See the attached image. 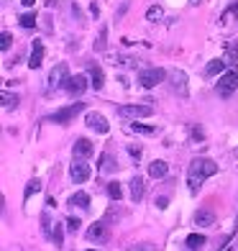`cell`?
Masks as SVG:
<instances>
[{
  "label": "cell",
  "instance_id": "6da1fadb",
  "mask_svg": "<svg viewBox=\"0 0 238 251\" xmlns=\"http://www.w3.org/2000/svg\"><path fill=\"white\" fill-rule=\"evenodd\" d=\"M215 172H218V164L213 162V159H192L190 167H187V187L190 192H197L202 187V182H205L208 177H213Z\"/></svg>",
  "mask_w": 238,
  "mask_h": 251
},
{
  "label": "cell",
  "instance_id": "7a4b0ae2",
  "mask_svg": "<svg viewBox=\"0 0 238 251\" xmlns=\"http://www.w3.org/2000/svg\"><path fill=\"white\" fill-rule=\"evenodd\" d=\"M233 90H238V67H231V70H225L218 77V93L223 98H228Z\"/></svg>",
  "mask_w": 238,
  "mask_h": 251
},
{
  "label": "cell",
  "instance_id": "3957f363",
  "mask_svg": "<svg viewBox=\"0 0 238 251\" xmlns=\"http://www.w3.org/2000/svg\"><path fill=\"white\" fill-rule=\"evenodd\" d=\"M164 77H167V72L162 70V67L141 70V72H139V85L146 87V90H151V87H156V85H162V82H164Z\"/></svg>",
  "mask_w": 238,
  "mask_h": 251
},
{
  "label": "cell",
  "instance_id": "277c9868",
  "mask_svg": "<svg viewBox=\"0 0 238 251\" xmlns=\"http://www.w3.org/2000/svg\"><path fill=\"white\" fill-rule=\"evenodd\" d=\"M85 110V102H72V105H67V108H59V110H54L51 116H49V121L51 123H59V126H64V123H70L77 113H82Z\"/></svg>",
  "mask_w": 238,
  "mask_h": 251
},
{
  "label": "cell",
  "instance_id": "5b68a950",
  "mask_svg": "<svg viewBox=\"0 0 238 251\" xmlns=\"http://www.w3.org/2000/svg\"><path fill=\"white\" fill-rule=\"evenodd\" d=\"M67 79H70V72H67V64L62 62V64H56L54 70L49 72V93L51 90H56V87H64L67 85Z\"/></svg>",
  "mask_w": 238,
  "mask_h": 251
},
{
  "label": "cell",
  "instance_id": "8992f818",
  "mask_svg": "<svg viewBox=\"0 0 238 251\" xmlns=\"http://www.w3.org/2000/svg\"><path fill=\"white\" fill-rule=\"evenodd\" d=\"M70 177L74 179V185H82V182L90 179V164H85L82 159H74L70 164Z\"/></svg>",
  "mask_w": 238,
  "mask_h": 251
},
{
  "label": "cell",
  "instance_id": "52a82bcc",
  "mask_svg": "<svg viewBox=\"0 0 238 251\" xmlns=\"http://www.w3.org/2000/svg\"><path fill=\"white\" fill-rule=\"evenodd\" d=\"M118 113L123 118H149L154 113V108L151 105H120Z\"/></svg>",
  "mask_w": 238,
  "mask_h": 251
},
{
  "label": "cell",
  "instance_id": "ba28073f",
  "mask_svg": "<svg viewBox=\"0 0 238 251\" xmlns=\"http://www.w3.org/2000/svg\"><path fill=\"white\" fill-rule=\"evenodd\" d=\"M87 87H93V85L87 82V77H85V75H74V77H70V79H67V85H64V90H67V93H70V95H77V98L82 95Z\"/></svg>",
  "mask_w": 238,
  "mask_h": 251
},
{
  "label": "cell",
  "instance_id": "9c48e42d",
  "mask_svg": "<svg viewBox=\"0 0 238 251\" xmlns=\"http://www.w3.org/2000/svg\"><path fill=\"white\" fill-rule=\"evenodd\" d=\"M169 79H172V90L179 95V98H187L190 95V87H187V75L182 70H174L172 75H169Z\"/></svg>",
  "mask_w": 238,
  "mask_h": 251
},
{
  "label": "cell",
  "instance_id": "30bf717a",
  "mask_svg": "<svg viewBox=\"0 0 238 251\" xmlns=\"http://www.w3.org/2000/svg\"><path fill=\"white\" fill-rule=\"evenodd\" d=\"M85 123H87L93 131H97V133H108V131H110V126H108L105 116H103V113H95V110H93V113H87Z\"/></svg>",
  "mask_w": 238,
  "mask_h": 251
},
{
  "label": "cell",
  "instance_id": "8fae6325",
  "mask_svg": "<svg viewBox=\"0 0 238 251\" xmlns=\"http://www.w3.org/2000/svg\"><path fill=\"white\" fill-rule=\"evenodd\" d=\"M44 64V44L39 39H33L31 44V56H28V67L31 70H39V67Z\"/></svg>",
  "mask_w": 238,
  "mask_h": 251
},
{
  "label": "cell",
  "instance_id": "7c38bea8",
  "mask_svg": "<svg viewBox=\"0 0 238 251\" xmlns=\"http://www.w3.org/2000/svg\"><path fill=\"white\" fill-rule=\"evenodd\" d=\"M87 241H95V244L108 241V226L105 223H93L87 228Z\"/></svg>",
  "mask_w": 238,
  "mask_h": 251
},
{
  "label": "cell",
  "instance_id": "4fadbf2b",
  "mask_svg": "<svg viewBox=\"0 0 238 251\" xmlns=\"http://www.w3.org/2000/svg\"><path fill=\"white\" fill-rule=\"evenodd\" d=\"M87 77H90V85H93L95 90H103L105 75H103V70H100L97 64H90V67H87Z\"/></svg>",
  "mask_w": 238,
  "mask_h": 251
},
{
  "label": "cell",
  "instance_id": "5bb4252c",
  "mask_svg": "<svg viewBox=\"0 0 238 251\" xmlns=\"http://www.w3.org/2000/svg\"><path fill=\"white\" fill-rule=\"evenodd\" d=\"M195 226H200V228H210V226H215V213H213L210 208L197 210V213H195Z\"/></svg>",
  "mask_w": 238,
  "mask_h": 251
},
{
  "label": "cell",
  "instance_id": "9a60e30c",
  "mask_svg": "<svg viewBox=\"0 0 238 251\" xmlns=\"http://www.w3.org/2000/svg\"><path fill=\"white\" fill-rule=\"evenodd\" d=\"M95 151V146H93V141L90 139H77L74 141V156L77 159H85V156H90Z\"/></svg>",
  "mask_w": 238,
  "mask_h": 251
},
{
  "label": "cell",
  "instance_id": "2e32d148",
  "mask_svg": "<svg viewBox=\"0 0 238 251\" xmlns=\"http://www.w3.org/2000/svg\"><path fill=\"white\" fill-rule=\"evenodd\" d=\"M167 172H169V164L164 162V159H154V162L149 164V175H151L154 179H162V177H167Z\"/></svg>",
  "mask_w": 238,
  "mask_h": 251
},
{
  "label": "cell",
  "instance_id": "e0dca14e",
  "mask_svg": "<svg viewBox=\"0 0 238 251\" xmlns=\"http://www.w3.org/2000/svg\"><path fill=\"white\" fill-rule=\"evenodd\" d=\"M143 190H146L143 177H133V179H131V200L139 202V200L143 198Z\"/></svg>",
  "mask_w": 238,
  "mask_h": 251
},
{
  "label": "cell",
  "instance_id": "ac0fdd59",
  "mask_svg": "<svg viewBox=\"0 0 238 251\" xmlns=\"http://www.w3.org/2000/svg\"><path fill=\"white\" fill-rule=\"evenodd\" d=\"M225 70H228V67H225L223 59H213V62L205 67V75H208V77H215V75H223Z\"/></svg>",
  "mask_w": 238,
  "mask_h": 251
},
{
  "label": "cell",
  "instance_id": "d6986e66",
  "mask_svg": "<svg viewBox=\"0 0 238 251\" xmlns=\"http://www.w3.org/2000/svg\"><path fill=\"white\" fill-rule=\"evenodd\" d=\"M70 205H77V208L87 210L90 208V195H87V192H74V195L70 198Z\"/></svg>",
  "mask_w": 238,
  "mask_h": 251
},
{
  "label": "cell",
  "instance_id": "ffe728a7",
  "mask_svg": "<svg viewBox=\"0 0 238 251\" xmlns=\"http://www.w3.org/2000/svg\"><path fill=\"white\" fill-rule=\"evenodd\" d=\"M41 231H44V236H47L49 241L54 238V226H51V218H49V210L41 213Z\"/></svg>",
  "mask_w": 238,
  "mask_h": 251
},
{
  "label": "cell",
  "instance_id": "44dd1931",
  "mask_svg": "<svg viewBox=\"0 0 238 251\" xmlns=\"http://www.w3.org/2000/svg\"><path fill=\"white\" fill-rule=\"evenodd\" d=\"M187 246L192 251H200L202 246H205V236H202V233H190L187 236Z\"/></svg>",
  "mask_w": 238,
  "mask_h": 251
},
{
  "label": "cell",
  "instance_id": "7402d4cb",
  "mask_svg": "<svg viewBox=\"0 0 238 251\" xmlns=\"http://www.w3.org/2000/svg\"><path fill=\"white\" fill-rule=\"evenodd\" d=\"M108 49V28L100 26V33H97V41H95V51H105Z\"/></svg>",
  "mask_w": 238,
  "mask_h": 251
},
{
  "label": "cell",
  "instance_id": "603a6c76",
  "mask_svg": "<svg viewBox=\"0 0 238 251\" xmlns=\"http://www.w3.org/2000/svg\"><path fill=\"white\" fill-rule=\"evenodd\" d=\"M116 167H118V164L113 162L110 154H103V156H100V172H113Z\"/></svg>",
  "mask_w": 238,
  "mask_h": 251
},
{
  "label": "cell",
  "instance_id": "cb8c5ba5",
  "mask_svg": "<svg viewBox=\"0 0 238 251\" xmlns=\"http://www.w3.org/2000/svg\"><path fill=\"white\" fill-rule=\"evenodd\" d=\"M131 131H133V133H141V136H151V133H156L154 126H143V123H133V126H131Z\"/></svg>",
  "mask_w": 238,
  "mask_h": 251
},
{
  "label": "cell",
  "instance_id": "d4e9b609",
  "mask_svg": "<svg viewBox=\"0 0 238 251\" xmlns=\"http://www.w3.org/2000/svg\"><path fill=\"white\" fill-rule=\"evenodd\" d=\"M225 59H238V39L225 44Z\"/></svg>",
  "mask_w": 238,
  "mask_h": 251
},
{
  "label": "cell",
  "instance_id": "484cf974",
  "mask_svg": "<svg viewBox=\"0 0 238 251\" xmlns=\"http://www.w3.org/2000/svg\"><path fill=\"white\" fill-rule=\"evenodd\" d=\"M39 190H41V182H39V179H31L28 185H26V192H24V200H28L31 195H36Z\"/></svg>",
  "mask_w": 238,
  "mask_h": 251
},
{
  "label": "cell",
  "instance_id": "4316f807",
  "mask_svg": "<svg viewBox=\"0 0 238 251\" xmlns=\"http://www.w3.org/2000/svg\"><path fill=\"white\" fill-rule=\"evenodd\" d=\"M162 16H164V10L159 8V5H151L149 10H146V18L154 21V24H156V21H162Z\"/></svg>",
  "mask_w": 238,
  "mask_h": 251
},
{
  "label": "cell",
  "instance_id": "83f0119b",
  "mask_svg": "<svg viewBox=\"0 0 238 251\" xmlns=\"http://www.w3.org/2000/svg\"><path fill=\"white\" fill-rule=\"evenodd\" d=\"M18 21H21V26H24V28H33V26H36V13H24Z\"/></svg>",
  "mask_w": 238,
  "mask_h": 251
},
{
  "label": "cell",
  "instance_id": "f1b7e54d",
  "mask_svg": "<svg viewBox=\"0 0 238 251\" xmlns=\"http://www.w3.org/2000/svg\"><path fill=\"white\" fill-rule=\"evenodd\" d=\"M108 195H110L113 200H120V198H123V190H120L118 182H110V185H108Z\"/></svg>",
  "mask_w": 238,
  "mask_h": 251
},
{
  "label": "cell",
  "instance_id": "f546056e",
  "mask_svg": "<svg viewBox=\"0 0 238 251\" xmlns=\"http://www.w3.org/2000/svg\"><path fill=\"white\" fill-rule=\"evenodd\" d=\"M51 241H54V246H62L64 244V231H62L59 223H54V238H51Z\"/></svg>",
  "mask_w": 238,
  "mask_h": 251
},
{
  "label": "cell",
  "instance_id": "4dcf8cb0",
  "mask_svg": "<svg viewBox=\"0 0 238 251\" xmlns=\"http://www.w3.org/2000/svg\"><path fill=\"white\" fill-rule=\"evenodd\" d=\"M16 105H18V98L10 95V93H3V108L10 110V108H16Z\"/></svg>",
  "mask_w": 238,
  "mask_h": 251
},
{
  "label": "cell",
  "instance_id": "1f68e13d",
  "mask_svg": "<svg viewBox=\"0 0 238 251\" xmlns=\"http://www.w3.org/2000/svg\"><path fill=\"white\" fill-rule=\"evenodd\" d=\"M79 226H82V223H79V218H67V231H70V233H77Z\"/></svg>",
  "mask_w": 238,
  "mask_h": 251
},
{
  "label": "cell",
  "instance_id": "d6a6232c",
  "mask_svg": "<svg viewBox=\"0 0 238 251\" xmlns=\"http://www.w3.org/2000/svg\"><path fill=\"white\" fill-rule=\"evenodd\" d=\"M10 41H13V36H10V33L5 31L3 36H0V49H3V51H8V49H10Z\"/></svg>",
  "mask_w": 238,
  "mask_h": 251
},
{
  "label": "cell",
  "instance_id": "836d02e7",
  "mask_svg": "<svg viewBox=\"0 0 238 251\" xmlns=\"http://www.w3.org/2000/svg\"><path fill=\"white\" fill-rule=\"evenodd\" d=\"M128 251H156L151 244H139V246H131Z\"/></svg>",
  "mask_w": 238,
  "mask_h": 251
},
{
  "label": "cell",
  "instance_id": "e575fe53",
  "mask_svg": "<svg viewBox=\"0 0 238 251\" xmlns=\"http://www.w3.org/2000/svg\"><path fill=\"white\" fill-rule=\"evenodd\" d=\"M154 205H156L159 210H167V205H169V198H164V195H162V198H156V202H154Z\"/></svg>",
  "mask_w": 238,
  "mask_h": 251
},
{
  "label": "cell",
  "instance_id": "d590c367",
  "mask_svg": "<svg viewBox=\"0 0 238 251\" xmlns=\"http://www.w3.org/2000/svg\"><path fill=\"white\" fill-rule=\"evenodd\" d=\"M128 154L133 159H141V149H139V146H128Z\"/></svg>",
  "mask_w": 238,
  "mask_h": 251
},
{
  "label": "cell",
  "instance_id": "8d00e7d4",
  "mask_svg": "<svg viewBox=\"0 0 238 251\" xmlns=\"http://www.w3.org/2000/svg\"><path fill=\"white\" fill-rule=\"evenodd\" d=\"M56 3H59V0H47V8H56Z\"/></svg>",
  "mask_w": 238,
  "mask_h": 251
},
{
  "label": "cell",
  "instance_id": "74e56055",
  "mask_svg": "<svg viewBox=\"0 0 238 251\" xmlns=\"http://www.w3.org/2000/svg\"><path fill=\"white\" fill-rule=\"evenodd\" d=\"M21 3H24V5H28V8H31V5H33V0H21Z\"/></svg>",
  "mask_w": 238,
  "mask_h": 251
},
{
  "label": "cell",
  "instance_id": "f35d334b",
  "mask_svg": "<svg viewBox=\"0 0 238 251\" xmlns=\"http://www.w3.org/2000/svg\"><path fill=\"white\" fill-rule=\"evenodd\" d=\"M190 3H195V5H197V3H200V0H190Z\"/></svg>",
  "mask_w": 238,
  "mask_h": 251
},
{
  "label": "cell",
  "instance_id": "ab89813d",
  "mask_svg": "<svg viewBox=\"0 0 238 251\" xmlns=\"http://www.w3.org/2000/svg\"><path fill=\"white\" fill-rule=\"evenodd\" d=\"M225 251H233V249H231V246H228V249H225Z\"/></svg>",
  "mask_w": 238,
  "mask_h": 251
},
{
  "label": "cell",
  "instance_id": "60d3db41",
  "mask_svg": "<svg viewBox=\"0 0 238 251\" xmlns=\"http://www.w3.org/2000/svg\"><path fill=\"white\" fill-rule=\"evenodd\" d=\"M236 226H238V215H236Z\"/></svg>",
  "mask_w": 238,
  "mask_h": 251
},
{
  "label": "cell",
  "instance_id": "b9f144b4",
  "mask_svg": "<svg viewBox=\"0 0 238 251\" xmlns=\"http://www.w3.org/2000/svg\"><path fill=\"white\" fill-rule=\"evenodd\" d=\"M90 251H95V249H90Z\"/></svg>",
  "mask_w": 238,
  "mask_h": 251
}]
</instances>
